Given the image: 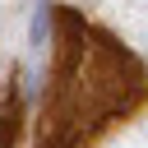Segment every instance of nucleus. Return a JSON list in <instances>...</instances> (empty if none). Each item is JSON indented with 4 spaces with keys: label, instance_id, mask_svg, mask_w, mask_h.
Wrapping results in <instances>:
<instances>
[{
    "label": "nucleus",
    "instance_id": "1",
    "mask_svg": "<svg viewBox=\"0 0 148 148\" xmlns=\"http://www.w3.org/2000/svg\"><path fill=\"white\" fill-rule=\"evenodd\" d=\"M46 18H51V5L42 0V5H37V14H32V46H42V42H46Z\"/></svg>",
    "mask_w": 148,
    "mask_h": 148
}]
</instances>
